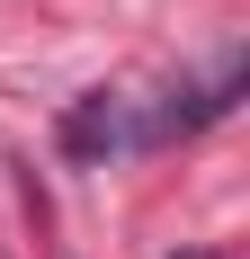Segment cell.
I'll use <instances>...</instances> for the list:
<instances>
[{
	"label": "cell",
	"instance_id": "obj_2",
	"mask_svg": "<svg viewBox=\"0 0 250 259\" xmlns=\"http://www.w3.org/2000/svg\"><path fill=\"white\" fill-rule=\"evenodd\" d=\"M179 259H224V250H179Z\"/></svg>",
	"mask_w": 250,
	"mask_h": 259
},
{
	"label": "cell",
	"instance_id": "obj_1",
	"mask_svg": "<svg viewBox=\"0 0 250 259\" xmlns=\"http://www.w3.org/2000/svg\"><path fill=\"white\" fill-rule=\"evenodd\" d=\"M116 143H125V107L107 99V90H90V99L63 116V152H72V161H99V152H116Z\"/></svg>",
	"mask_w": 250,
	"mask_h": 259
}]
</instances>
